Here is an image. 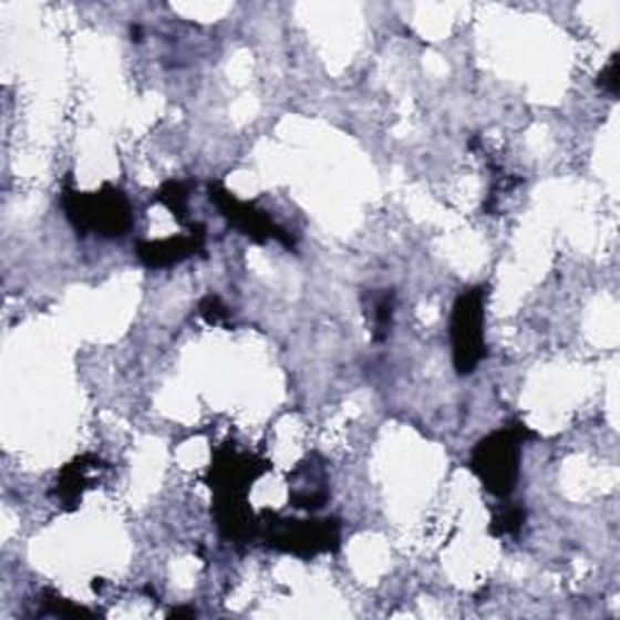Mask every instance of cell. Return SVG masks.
I'll return each instance as SVG.
<instances>
[{
  "label": "cell",
  "mask_w": 620,
  "mask_h": 620,
  "mask_svg": "<svg viewBox=\"0 0 620 620\" xmlns=\"http://www.w3.org/2000/svg\"><path fill=\"white\" fill-rule=\"evenodd\" d=\"M267 471V463L250 454H240L232 446L218 451L211 465V489L216 493L218 528L230 540H248L255 526L248 514V493L252 483Z\"/></svg>",
  "instance_id": "6da1fadb"
},
{
  "label": "cell",
  "mask_w": 620,
  "mask_h": 620,
  "mask_svg": "<svg viewBox=\"0 0 620 620\" xmlns=\"http://www.w3.org/2000/svg\"><path fill=\"white\" fill-rule=\"evenodd\" d=\"M526 438H534V432L521 422H512L504 430L485 436L475 446L471 468L493 495L509 497L514 493V483L519 477L521 446Z\"/></svg>",
  "instance_id": "7a4b0ae2"
},
{
  "label": "cell",
  "mask_w": 620,
  "mask_h": 620,
  "mask_svg": "<svg viewBox=\"0 0 620 620\" xmlns=\"http://www.w3.org/2000/svg\"><path fill=\"white\" fill-rule=\"evenodd\" d=\"M63 209L69 221L81 232H95V236L114 238L132 226V206H128L124 192L105 185L100 192H71L63 194Z\"/></svg>",
  "instance_id": "3957f363"
},
{
  "label": "cell",
  "mask_w": 620,
  "mask_h": 620,
  "mask_svg": "<svg viewBox=\"0 0 620 620\" xmlns=\"http://www.w3.org/2000/svg\"><path fill=\"white\" fill-rule=\"evenodd\" d=\"M485 299L487 289L477 287L458 296L451 316V342L458 373H473L485 356Z\"/></svg>",
  "instance_id": "277c9868"
},
{
  "label": "cell",
  "mask_w": 620,
  "mask_h": 620,
  "mask_svg": "<svg viewBox=\"0 0 620 620\" xmlns=\"http://www.w3.org/2000/svg\"><path fill=\"white\" fill-rule=\"evenodd\" d=\"M267 542L271 548L293 552L299 558H313L320 552H330L340 546V524L338 519L322 521H296L279 519L267 524Z\"/></svg>",
  "instance_id": "5b68a950"
},
{
  "label": "cell",
  "mask_w": 620,
  "mask_h": 620,
  "mask_svg": "<svg viewBox=\"0 0 620 620\" xmlns=\"http://www.w3.org/2000/svg\"><path fill=\"white\" fill-rule=\"evenodd\" d=\"M211 202L218 206V209H221V214L228 218L232 226L242 230L245 236H250L252 240H257V242L279 240L283 245H293V240L289 238V232L271 221L267 211H260L257 206L236 199L221 185H211Z\"/></svg>",
  "instance_id": "8992f818"
},
{
  "label": "cell",
  "mask_w": 620,
  "mask_h": 620,
  "mask_svg": "<svg viewBox=\"0 0 620 620\" xmlns=\"http://www.w3.org/2000/svg\"><path fill=\"white\" fill-rule=\"evenodd\" d=\"M204 248V228L197 232L192 230V236H177L158 242H138V257L141 262L148 267H167L187 260V257L197 255Z\"/></svg>",
  "instance_id": "52a82bcc"
},
{
  "label": "cell",
  "mask_w": 620,
  "mask_h": 620,
  "mask_svg": "<svg viewBox=\"0 0 620 620\" xmlns=\"http://www.w3.org/2000/svg\"><path fill=\"white\" fill-rule=\"evenodd\" d=\"M328 477L326 468L313 458L301 463L291 475V502L293 507L316 512L328 499Z\"/></svg>",
  "instance_id": "ba28073f"
},
{
  "label": "cell",
  "mask_w": 620,
  "mask_h": 620,
  "mask_svg": "<svg viewBox=\"0 0 620 620\" xmlns=\"http://www.w3.org/2000/svg\"><path fill=\"white\" fill-rule=\"evenodd\" d=\"M100 461L97 458H90V456H83V458H78L75 463H71L66 471L61 473L59 477V487H56V493L59 497L66 502V504H75L78 499H81L83 495V489L90 487L87 485V471H93L97 468Z\"/></svg>",
  "instance_id": "9c48e42d"
},
{
  "label": "cell",
  "mask_w": 620,
  "mask_h": 620,
  "mask_svg": "<svg viewBox=\"0 0 620 620\" xmlns=\"http://www.w3.org/2000/svg\"><path fill=\"white\" fill-rule=\"evenodd\" d=\"M369 308H371V322H373V338L385 340L388 332H391V322H393V293L391 291L379 293Z\"/></svg>",
  "instance_id": "30bf717a"
},
{
  "label": "cell",
  "mask_w": 620,
  "mask_h": 620,
  "mask_svg": "<svg viewBox=\"0 0 620 620\" xmlns=\"http://www.w3.org/2000/svg\"><path fill=\"white\" fill-rule=\"evenodd\" d=\"M155 199L163 202L167 209L173 211V216L177 218V221H185L189 194H187L183 183H167V185H163V189L155 194Z\"/></svg>",
  "instance_id": "8fae6325"
},
{
  "label": "cell",
  "mask_w": 620,
  "mask_h": 620,
  "mask_svg": "<svg viewBox=\"0 0 620 620\" xmlns=\"http://www.w3.org/2000/svg\"><path fill=\"white\" fill-rule=\"evenodd\" d=\"M526 519V512L521 507H507L502 514H497L493 519V526H489V531L495 536H512L521 528Z\"/></svg>",
  "instance_id": "7c38bea8"
},
{
  "label": "cell",
  "mask_w": 620,
  "mask_h": 620,
  "mask_svg": "<svg viewBox=\"0 0 620 620\" xmlns=\"http://www.w3.org/2000/svg\"><path fill=\"white\" fill-rule=\"evenodd\" d=\"M202 316L218 326V322H224L228 318V308L216 299V296H209V299L202 301Z\"/></svg>",
  "instance_id": "4fadbf2b"
},
{
  "label": "cell",
  "mask_w": 620,
  "mask_h": 620,
  "mask_svg": "<svg viewBox=\"0 0 620 620\" xmlns=\"http://www.w3.org/2000/svg\"><path fill=\"white\" fill-rule=\"evenodd\" d=\"M599 85H601L603 90H609L611 95H616V93H618V54H613V56H611L609 66H606V71L601 73V81H599Z\"/></svg>",
  "instance_id": "5bb4252c"
}]
</instances>
